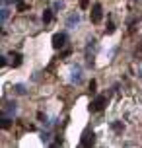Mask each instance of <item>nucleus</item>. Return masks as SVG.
Wrapping results in <instances>:
<instances>
[{
    "instance_id": "f257e3e1",
    "label": "nucleus",
    "mask_w": 142,
    "mask_h": 148,
    "mask_svg": "<svg viewBox=\"0 0 142 148\" xmlns=\"http://www.w3.org/2000/svg\"><path fill=\"white\" fill-rule=\"evenodd\" d=\"M90 18H91V22H94V23L101 22V18H103V8H101V4H94V6H91Z\"/></svg>"
},
{
    "instance_id": "f03ea898",
    "label": "nucleus",
    "mask_w": 142,
    "mask_h": 148,
    "mask_svg": "<svg viewBox=\"0 0 142 148\" xmlns=\"http://www.w3.org/2000/svg\"><path fill=\"white\" fill-rule=\"evenodd\" d=\"M105 103H107V97L105 96H97L96 99L90 103V111H101L105 107Z\"/></svg>"
},
{
    "instance_id": "7ed1b4c3",
    "label": "nucleus",
    "mask_w": 142,
    "mask_h": 148,
    "mask_svg": "<svg viewBox=\"0 0 142 148\" xmlns=\"http://www.w3.org/2000/svg\"><path fill=\"white\" fill-rule=\"evenodd\" d=\"M66 33H55L53 35V47L55 49H62L64 45H66Z\"/></svg>"
},
{
    "instance_id": "20e7f679",
    "label": "nucleus",
    "mask_w": 142,
    "mask_h": 148,
    "mask_svg": "<svg viewBox=\"0 0 142 148\" xmlns=\"http://www.w3.org/2000/svg\"><path fill=\"white\" fill-rule=\"evenodd\" d=\"M96 142V134H94V131H84L82 138H80V144L82 146H91Z\"/></svg>"
},
{
    "instance_id": "39448f33",
    "label": "nucleus",
    "mask_w": 142,
    "mask_h": 148,
    "mask_svg": "<svg viewBox=\"0 0 142 148\" xmlns=\"http://www.w3.org/2000/svg\"><path fill=\"white\" fill-rule=\"evenodd\" d=\"M78 22H80V16H78V14H72L70 18H68V22H66V27H70V29H72L74 25H78Z\"/></svg>"
},
{
    "instance_id": "423d86ee",
    "label": "nucleus",
    "mask_w": 142,
    "mask_h": 148,
    "mask_svg": "<svg viewBox=\"0 0 142 148\" xmlns=\"http://www.w3.org/2000/svg\"><path fill=\"white\" fill-rule=\"evenodd\" d=\"M80 80H82V68H80V66L72 68V82H76V84H78Z\"/></svg>"
},
{
    "instance_id": "0eeeda50",
    "label": "nucleus",
    "mask_w": 142,
    "mask_h": 148,
    "mask_svg": "<svg viewBox=\"0 0 142 148\" xmlns=\"http://www.w3.org/2000/svg\"><path fill=\"white\" fill-rule=\"evenodd\" d=\"M41 20H43V23H51L53 22V10H45V12H43V16H41Z\"/></svg>"
},
{
    "instance_id": "6e6552de",
    "label": "nucleus",
    "mask_w": 142,
    "mask_h": 148,
    "mask_svg": "<svg viewBox=\"0 0 142 148\" xmlns=\"http://www.w3.org/2000/svg\"><path fill=\"white\" fill-rule=\"evenodd\" d=\"M10 57H12V64H14V66H20V64H22V55H20V53H14V51H12V55H10Z\"/></svg>"
},
{
    "instance_id": "1a4fd4ad",
    "label": "nucleus",
    "mask_w": 142,
    "mask_h": 148,
    "mask_svg": "<svg viewBox=\"0 0 142 148\" xmlns=\"http://www.w3.org/2000/svg\"><path fill=\"white\" fill-rule=\"evenodd\" d=\"M10 125H12V119L6 117V113H2V129H10Z\"/></svg>"
},
{
    "instance_id": "9d476101",
    "label": "nucleus",
    "mask_w": 142,
    "mask_h": 148,
    "mask_svg": "<svg viewBox=\"0 0 142 148\" xmlns=\"http://www.w3.org/2000/svg\"><path fill=\"white\" fill-rule=\"evenodd\" d=\"M6 109L10 111V113H16V111H18V103H16V101H12V103H8Z\"/></svg>"
},
{
    "instance_id": "9b49d317",
    "label": "nucleus",
    "mask_w": 142,
    "mask_h": 148,
    "mask_svg": "<svg viewBox=\"0 0 142 148\" xmlns=\"http://www.w3.org/2000/svg\"><path fill=\"white\" fill-rule=\"evenodd\" d=\"M8 16H10V10H8V8H2V23L8 20Z\"/></svg>"
},
{
    "instance_id": "f8f14e48",
    "label": "nucleus",
    "mask_w": 142,
    "mask_h": 148,
    "mask_svg": "<svg viewBox=\"0 0 142 148\" xmlns=\"http://www.w3.org/2000/svg\"><path fill=\"white\" fill-rule=\"evenodd\" d=\"M41 138H43L45 144H49V140H51V133H41Z\"/></svg>"
},
{
    "instance_id": "ddd939ff",
    "label": "nucleus",
    "mask_w": 142,
    "mask_h": 148,
    "mask_svg": "<svg viewBox=\"0 0 142 148\" xmlns=\"http://www.w3.org/2000/svg\"><path fill=\"white\" fill-rule=\"evenodd\" d=\"M18 10H20V12H23V10H27V4L20 0V2H18Z\"/></svg>"
},
{
    "instance_id": "4468645a",
    "label": "nucleus",
    "mask_w": 142,
    "mask_h": 148,
    "mask_svg": "<svg viewBox=\"0 0 142 148\" xmlns=\"http://www.w3.org/2000/svg\"><path fill=\"white\" fill-rule=\"evenodd\" d=\"M96 88H97L96 80H91V82H90V92H91V94H96Z\"/></svg>"
},
{
    "instance_id": "2eb2a0df",
    "label": "nucleus",
    "mask_w": 142,
    "mask_h": 148,
    "mask_svg": "<svg viewBox=\"0 0 142 148\" xmlns=\"http://www.w3.org/2000/svg\"><path fill=\"white\" fill-rule=\"evenodd\" d=\"M113 131H123V125L121 123H113Z\"/></svg>"
},
{
    "instance_id": "dca6fc26",
    "label": "nucleus",
    "mask_w": 142,
    "mask_h": 148,
    "mask_svg": "<svg viewBox=\"0 0 142 148\" xmlns=\"http://www.w3.org/2000/svg\"><path fill=\"white\" fill-rule=\"evenodd\" d=\"M113 31H115V25L109 23V25H107V29H105V33H113Z\"/></svg>"
},
{
    "instance_id": "f3484780",
    "label": "nucleus",
    "mask_w": 142,
    "mask_h": 148,
    "mask_svg": "<svg viewBox=\"0 0 142 148\" xmlns=\"http://www.w3.org/2000/svg\"><path fill=\"white\" fill-rule=\"evenodd\" d=\"M0 64H2V66H6V64H8V59H6V57H4V55L0 57Z\"/></svg>"
},
{
    "instance_id": "a211bd4d",
    "label": "nucleus",
    "mask_w": 142,
    "mask_h": 148,
    "mask_svg": "<svg viewBox=\"0 0 142 148\" xmlns=\"http://www.w3.org/2000/svg\"><path fill=\"white\" fill-rule=\"evenodd\" d=\"M80 6H82V8H88V6H90V0H80Z\"/></svg>"
},
{
    "instance_id": "6ab92c4d",
    "label": "nucleus",
    "mask_w": 142,
    "mask_h": 148,
    "mask_svg": "<svg viewBox=\"0 0 142 148\" xmlns=\"http://www.w3.org/2000/svg\"><path fill=\"white\" fill-rule=\"evenodd\" d=\"M16 90H18L20 94H23V92H25V90H23V86H22V84H18V86H16Z\"/></svg>"
}]
</instances>
